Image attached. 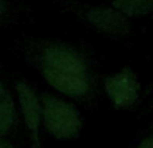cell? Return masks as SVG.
Listing matches in <instances>:
<instances>
[{"label":"cell","instance_id":"obj_1","mask_svg":"<svg viewBox=\"0 0 153 148\" xmlns=\"http://www.w3.org/2000/svg\"><path fill=\"white\" fill-rule=\"evenodd\" d=\"M11 51L55 92L86 111L100 108L102 69L90 46L65 38L20 32L8 39Z\"/></svg>","mask_w":153,"mask_h":148},{"label":"cell","instance_id":"obj_2","mask_svg":"<svg viewBox=\"0 0 153 148\" xmlns=\"http://www.w3.org/2000/svg\"><path fill=\"white\" fill-rule=\"evenodd\" d=\"M51 3L61 13L71 16L101 37L122 40L133 35L132 19L126 18L110 4H94L81 0H53Z\"/></svg>","mask_w":153,"mask_h":148},{"label":"cell","instance_id":"obj_3","mask_svg":"<svg viewBox=\"0 0 153 148\" xmlns=\"http://www.w3.org/2000/svg\"><path fill=\"white\" fill-rule=\"evenodd\" d=\"M42 127L58 141L76 140L83 131V117L75 104L50 92H39Z\"/></svg>","mask_w":153,"mask_h":148},{"label":"cell","instance_id":"obj_4","mask_svg":"<svg viewBox=\"0 0 153 148\" xmlns=\"http://www.w3.org/2000/svg\"><path fill=\"white\" fill-rule=\"evenodd\" d=\"M102 89L117 111H128L137 105L143 94V82L129 65L102 79Z\"/></svg>","mask_w":153,"mask_h":148},{"label":"cell","instance_id":"obj_5","mask_svg":"<svg viewBox=\"0 0 153 148\" xmlns=\"http://www.w3.org/2000/svg\"><path fill=\"white\" fill-rule=\"evenodd\" d=\"M15 94L20 111L22 121L26 125L34 148H43L40 139L42 128V106L39 93L34 85L26 78H19L15 82Z\"/></svg>","mask_w":153,"mask_h":148},{"label":"cell","instance_id":"obj_6","mask_svg":"<svg viewBox=\"0 0 153 148\" xmlns=\"http://www.w3.org/2000/svg\"><path fill=\"white\" fill-rule=\"evenodd\" d=\"M35 24L34 10L22 0H0V31L23 30Z\"/></svg>","mask_w":153,"mask_h":148},{"label":"cell","instance_id":"obj_7","mask_svg":"<svg viewBox=\"0 0 153 148\" xmlns=\"http://www.w3.org/2000/svg\"><path fill=\"white\" fill-rule=\"evenodd\" d=\"M22 116L18 102L10 89L0 98V140H10L16 136L22 127Z\"/></svg>","mask_w":153,"mask_h":148},{"label":"cell","instance_id":"obj_8","mask_svg":"<svg viewBox=\"0 0 153 148\" xmlns=\"http://www.w3.org/2000/svg\"><path fill=\"white\" fill-rule=\"evenodd\" d=\"M109 4L126 18H145L153 13V0H109Z\"/></svg>","mask_w":153,"mask_h":148},{"label":"cell","instance_id":"obj_9","mask_svg":"<svg viewBox=\"0 0 153 148\" xmlns=\"http://www.w3.org/2000/svg\"><path fill=\"white\" fill-rule=\"evenodd\" d=\"M130 148H153V131L145 132L143 138L136 141Z\"/></svg>","mask_w":153,"mask_h":148},{"label":"cell","instance_id":"obj_10","mask_svg":"<svg viewBox=\"0 0 153 148\" xmlns=\"http://www.w3.org/2000/svg\"><path fill=\"white\" fill-rule=\"evenodd\" d=\"M8 87L4 85V77H3V64H1V61H0V98L3 97V94L5 93Z\"/></svg>","mask_w":153,"mask_h":148},{"label":"cell","instance_id":"obj_11","mask_svg":"<svg viewBox=\"0 0 153 148\" xmlns=\"http://www.w3.org/2000/svg\"><path fill=\"white\" fill-rule=\"evenodd\" d=\"M0 148H18L11 140H0Z\"/></svg>","mask_w":153,"mask_h":148},{"label":"cell","instance_id":"obj_12","mask_svg":"<svg viewBox=\"0 0 153 148\" xmlns=\"http://www.w3.org/2000/svg\"><path fill=\"white\" fill-rule=\"evenodd\" d=\"M152 131H153V120H152L151 123H149L148 125H146V128H145V131H144V133H145V132H152Z\"/></svg>","mask_w":153,"mask_h":148},{"label":"cell","instance_id":"obj_13","mask_svg":"<svg viewBox=\"0 0 153 148\" xmlns=\"http://www.w3.org/2000/svg\"><path fill=\"white\" fill-rule=\"evenodd\" d=\"M152 111H153V101H152L151 104H149L148 108H146V112H152Z\"/></svg>","mask_w":153,"mask_h":148},{"label":"cell","instance_id":"obj_14","mask_svg":"<svg viewBox=\"0 0 153 148\" xmlns=\"http://www.w3.org/2000/svg\"><path fill=\"white\" fill-rule=\"evenodd\" d=\"M151 57H153V45H152V53H151Z\"/></svg>","mask_w":153,"mask_h":148}]
</instances>
